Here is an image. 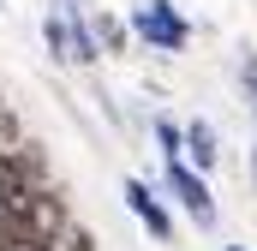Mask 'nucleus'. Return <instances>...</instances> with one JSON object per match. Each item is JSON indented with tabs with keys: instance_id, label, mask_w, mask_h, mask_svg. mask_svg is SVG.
<instances>
[{
	"instance_id": "obj_5",
	"label": "nucleus",
	"mask_w": 257,
	"mask_h": 251,
	"mask_svg": "<svg viewBox=\"0 0 257 251\" xmlns=\"http://www.w3.org/2000/svg\"><path fill=\"white\" fill-rule=\"evenodd\" d=\"M66 36H72V66H96V36H90V18L84 12H66Z\"/></svg>"
},
{
	"instance_id": "obj_10",
	"label": "nucleus",
	"mask_w": 257,
	"mask_h": 251,
	"mask_svg": "<svg viewBox=\"0 0 257 251\" xmlns=\"http://www.w3.org/2000/svg\"><path fill=\"white\" fill-rule=\"evenodd\" d=\"M245 84H251V102H257V54L245 48Z\"/></svg>"
},
{
	"instance_id": "obj_11",
	"label": "nucleus",
	"mask_w": 257,
	"mask_h": 251,
	"mask_svg": "<svg viewBox=\"0 0 257 251\" xmlns=\"http://www.w3.org/2000/svg\"><path fill=\"white\" fill-rule=\"evenodd\" d=\"M227 251H245V245H227Z\"/></svg>"
},
{
	"instance_id": "obj_7",
	"label": "nucleus",
	"mask_w": 257,
	"mask_h": 251,
	"mask_svg": "<svg viewBox=\"0 0 257 251\" xmlns=\"http://www.w3.org/2000/svg\"><path fill=\"white\" fill-rule=\"evenodd\" d=\"M90 36H96V48H108V54H120V48H126V24H120V18H96V30H90Z\"/></svg>"
},
{
	"instance_id": "obj_9",
	"label": "nucleus",
	"mask_w": 257,
	"mask_h": 251,
	"mask_svg": "<svg viewBox=\"0 0 257 251\" xmlns=\"http://www.w3.org/2000/svg\"><path fill=\"white\" fill-rule=\"evenodd\" d=\"M18 186V174H12V156H6V150H0V203H6V191Z\"/></svg>"
},
{
	"instance_id": "obj_4",
	"label": "nucleus",
	"mask_w": 257,
	"mask_h": 251,
	"mask_svg": "<svg viewBox=\"0 0 257 251\" xmlns=\"http://www.w3.org/2000/svg\"><path fill=\"white\" fill-rule=\"evenodd\" d=\"M180 156H192L197 174H209V168L221 162V150H215V126H209V120H186V126H180Z\"/></svg>"
},
{
	"instance_id": "obj_1",
	"label": "nucleus",
	"mask_w": 257,
	"mask_h": 251,
	"mask_svg": "<svg viewBox=\"0 0 257 251\" xmlns=\"http://www.w3.org/2000/svg\"><path fill=\"white\" fill-rule=\"evenodd\" d=\"M132 30H138L150 48H162V54H180V48L192 42V24L180 18L174 0H144V6L132 12Z\"/></svg>"
},
{
	"instance_id": "obj_2",
	"label": "nucleus",
	"mask_w": 257,
	"mask_h": 251,
	"mask_svg": "<svg viewBox=\"0 0 257 251\" xmlns=\"http://www.w3.org/2000/svg\"><path fill=\"white\" fill-rule=\"evenodd\" d=\"M162 180H168V191L180 197V209L192 215L197 227H215V191H209L203 174H192L186 162H168V174H162Z\"/></svg>"
},
{
	"instance_id": "obj_6",
	"label": "nucleus",
	"mask_w": 257,
	"mask_h": 251,
	"mask_svg": "<svg viewBox=\"0 0 257 251\" xmlns=\"http://www.w3.org/2000/svg\"><path fill=\"white\" fill-rule=\"evenodd\" d=\"M42 36H48V54L60 66H72V36H66V12H48L42 18Z\"/></svg>"
},
{
	"instance_id": "obj_3",
	"label": "nucleus",
	"mask_w": 257,
	"mask_h": 251,
	"mask_svg": "<svg viewBox=\"0 0 257 251\" xmlns=\"http://www.w3.org/2000/svg\"><path fill=\"white\" fill-rule=\"evenodd\" d=\"M126 209L150 227L156 245H174V215H168V197L150 186V180H126Z\"/></svg>"
},
{
	"instance_id": "obj_8",
	"label": "nucleus",
	"mask_w": 257,
	"mask_h": 251,
	"mask_svg": "<svg viewBox=\"0 0 257 251\" xmlns=\"http://www.w3.org/2000/svg\"><path fill=\"white\" fill-rule=\"evenodd\" d=\"M156 144H162L168 162H186V156H180V126H174V120H156Z\"/></svg>"
}]
</instances>
